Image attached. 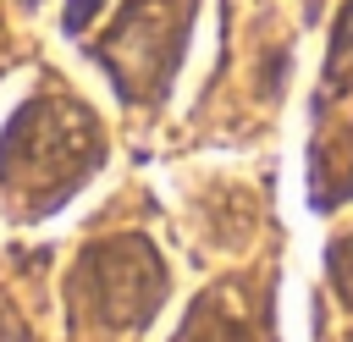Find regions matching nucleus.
<instances>
[{"label": "nucleus", "mask_w": 353, "mask_h": 342, "mask_svg": "<svg viewBox=\"0 0 353 342\" xmlns=\"http://www.w3.org/2000/svg\"><path fill=\"white\" fill-rule=\"evenodd\" d=\"M94 6H99V0H72V6H66V33H77V28L94 17Z\"/></svg>", "instance_id": "f257e3e1"}]
</instances>
